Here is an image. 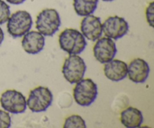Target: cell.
Wrapping results in <instances>:
<instances>
[{"label":"cell","mask_w":154,"mask_h":128,"mask_svg":"<svg viewBox=\"0 0 154 128\" xmlns=\"http://www.w3.org/2000/svg\"><path fill=\"white\" fill-rule=\"evenodd\" d=\"M86 70L87 65L84 60L78 54H70L65 60L62 72L66 81L73 84L84 78Z\"/></svg>","instance_id":"cell-5"},{"label":"cell","mask_w":154,"mask_h":128,"mask_svg":"<svg viewBox=\"0 0 154 128\" xmlns=\"http://www.w3.org/2000/svg\"><path fill=\"white\" fill-rule=\"evenodd\" d=\"M98 96L97 84L90 78H82L74 87L73 96L77 104L81 106H90Z\"/></svg>","instance_id":"cell-3"},{"label":"cell","mask_w":154,"mask_h":128,"mask_svg":"<svg viewBox=\"0 0 154 128\" xmlns=\"http://www.w3.org/2000/svg\"><path fill=\"white\" fill-rule=\"evenodd\" d=\"M99 0H73V7L78 16L93 14L96 10Z\"/></svg>","instance_id":"cell-15"},{"label":"cell","mask_w":154,"mask_h":128,"mask_svg":"<svg viewBox=\"0 0 154 128\" xmlns=\"http://www.w3.org/2000/svg\"><path fill=\"white\" fill-rule=\"evenodd\" d=\"M59 43L63 51L69 54H80L87 43L81 32L75 29H66L59 36Z\"/></svg>","instance_id":"cell-1"},{"label":"cell","mask_w":154,"mask_h":128,"mask_svg":"<svg viewBox=\"0 0 154 128\" xmlns=\"http://www.w3.org/2000/svg\"><path fill=\"white\" fill-rule=\"evenodd\" d=\"M11 125V118L8 111L0 110V128H9Z\"/></svg>","instance_id":"cell-18"},{"label":"cell","mask_w":154,"mask_h":128,"mask_svg":"<svg viewBox=\"0 0 154 128\" xmlns=\"http://www.w3.org/2000/svg\"><path fill=\"white\" fill-rule=\"evenodd\" d=\"M64 128H86L85 120L78 114H72L66 119L63 124Z\"/></svg>","instance_id":"cell-16"},{"label":"cell","mask_w":154,"mask_h":128,"mask_svg":"<svg viewBox=\"0 0 154 128\" xmlns=\"http://www.w3.org/2000/svg\"><path fill=\"white\" fill-rule=\"evenodd\" d=\"M22 48L29 54H37L44 49L45 45V36L38 31H29L22 39Z\"/></svg>","instance_id":"cell-12"},{"label":"cell","mask_w":154,"mask_h":128,"mask_svg":"<svg viewBox=\"0 0 154 128\" xmlns=\"http://www.w3.org/2000/svg\"><path fill=\"white\" fill-rule=\"evenodd\" d=\"M120 121L127 128L140 127L144 121L142 112L134 107H129L120 114Z\"/></svg>","instance_id":"cell-14"},{"label":"cell","mask_w":154,"mask_h":128,"mask_svg":"<svg viewBox=\"0 0 154 128\" xmlns=\"http://www.w3.org/2000/svg\"><path fill=\"white\" fill-rule=\"evenodd\" d=\"M52 92L46 87H37L30 91L26 105L32 112L45 111L53 102Z\"/></svg>","instance_id":"cell-6"},{"label":"cell","mask_w":154,"mask_h":128,"mask_svg":"<svg viewBox=\"0 0 154 128\" xmlns=\"http://www.w3.org/2000/svg\"><path fill=\"white\" fill-rule=\"evenodd\" d=\"M81 33L88 40L95 42L102 35V23L99 17L93 14L84 17L81 23Z\"/></svg>","instance_id":"cell-10"},{"label":"cell","mask_w":154,"mask_h":128,"mask_svg":"<svg viewBox=\"0 0 154 128\" xmlns=\"http://www.w3.org/2000/svg\"><path fill=\"white\" fill-rule=\"evenodd\" d=\"M6 1L11 5H20L23 3L26 0H6Z\"/></svg>","instance_id":"cell-20"},{"label":"cell","mask_w":154,"mask_h":128,"mask_svg":"<svg viewBox=\"0 0 154 128\" xmlns=\"http://www.w3.org/2000/svg\"><path fill=\"white\" fill-rule=\"evenodd\" d=\"M117 52V46L114 41L108 37L99 38L93 47V54L101 63H108L112 60Z\"/></svg>","instance_id":"cell-9"},{"label":"cell","mask_w":154,"mask_h":128,"mask_svg":"<svg viewBox=\"0 0 154 128\" xmlns=\"http://www.w3.org/2000/svg\"><path fill=\"white\" fill-rule=\"evenodd\" d=\"M32 26V18L26 11H17L10 15L7 21L8 33L11 36L22 37L28 33Z\"/></svg>","instance_id":"cell-4"},{"label":"cell","mask_w":154,"mask_h":128,"mask_svg":"<svg viewBox=\"0 0 154 128\" xmlns=\"http://www.w3.org/2000/svg\"><path fill=\"white\" fill-rule=\"evenodd\" d=\"M104 73L111 81L118 82L126 78L128 73V65L124 61L114 60L105 63Z\"/></svg>","instance_id":"cell-13"},{"label":"cell","mask_w":154,"mask_h":128,"mask_svg":"<svg viewBox=\"0 0 154 128\" xmlns=\"http://www.w3.org/2000/svg\"><path fill=\"white\" fill-rule=\"evenodd\" d=\"M150 74V67L147 62L141 58H135L128 66L127 75L132 82L140 84L147 81Z\"/></svg>","instance_id":"cell-11"},{"label":"cell","mask_w":154,"mask_h":128,"mask_svg":"<svg viewBox=\"0 0 154 128\" xmlns=\"http://www.w3.org/2000/svg\"><path fill=\"white\" fill-rule=\"evenodd\" d=\"M0 104L5 111L12 114H21L26 110V99L22 93L16 90H7L0 97Z\"/></svg>","instance_id":"cell-7"},{"label":"cell","mask_w":154,"mask_h":128,"mask_svg":"<svg viewBox=\"0 0 154 128\" xmlns=\"http://www.w3.org/2000/svg\"><path fill=\"white\" fill-rule=\"evenodd\" d=\"M129 30L127 21L119 16L109 17L102 23V33L106 37L114 40H117L126 36Z\"/></svg>","instance_id":"cell-8"},{"label":"cell","mask_w":154,"mask_h":128,"mask_svg":"<svg viewBox=\"0 0 154 128\" xmlns=\"http://www.w3.org/2000/svg\"><path fill=\"white\" fill-rule=\"evenodd\" d=\"M4 33H3V30H2V28L0 27V45H2V42L4 41Z\"/></svg>","instance_id":"cell-21"},{"label":"cell","mask_w":154,"mask_h":128,"mask_svg":"<svg viewBox=\"0 0 154 128\" xmlns=\"http://www.w3.org/2000/svg\"><path fill=\"white\" fill-rule=\"evenodd\" d=\"M102 1H104V2H112V1H114V0H102Z\"/></svg>","instance_id":"cell-22"},{"label":"cell","mask_w":154,"mask_h":128,"mask_svg":"<svg viewBox=\"0 0 154 128\" xmlns=\"http://www.w3.org/2000/svg\"><path fill=\"white\" fill-rule=\"evenodd\" d=\"M61 25L60 14L56 9L46 8L38 14L35 27L44 36H52L59 30Z\"/></svg>","instance_id":"cell-2"},{"label":"cell","mask_w":154,"mask_h":128,"mask_svg":"<svg viewBox=\"0 0 154 128\" xmlns=\"http://www.w3.org/2000/svg\"><path fill=\"white\" fill-rule=\"evenodd\" d=\"M10 15V6L3 0H0V25L7 22Z\"/></svg>","instance_id":"cell-17"},{"label":"cell","mask_w":154,"mask_h":128,"mask_svg":"<svg viewBox=\"0 0 154 128\" xmlns=\"http://www.w3.org/2000/svg\"><path fill=\"white\" fill-rule=\"evenodd\" d=\"M146 18L149 25L153 27V17H154V2H151L146 8Z\"/></svg>","instance_id":"cell-19"}]
</instances>
